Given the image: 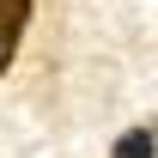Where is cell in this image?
<instances>
[{
    "label": "cell",
    "instance_id": "1",
    "mask_svg": "<svg viewBox=\"0 0 158 158\" xmlns=\"http://www.w3.org/2000/svg\"><path fill=\"white\" fill-rule=\"evenodd\" d=\"M24 24H31V0H0V73L12 67V55H19Z\"/></svg>",
    "mask_w": 158,
    "mask_h": 158
},
{
    "label": "cell",
    "instance_id": "2",
    "mask_svg": "<svg viewBox=\"0 0 158 158\" xmlns=\"http://www.w3.org/2000/svg\"><path fill=\"white\" fill-rule=\"evenodd\" d=\"M110 158H158V134L152 128H128V134L110 146Z\"/></svg>",
    "mask_w": 158,
    "mask_h": 158
}]
</instances>
